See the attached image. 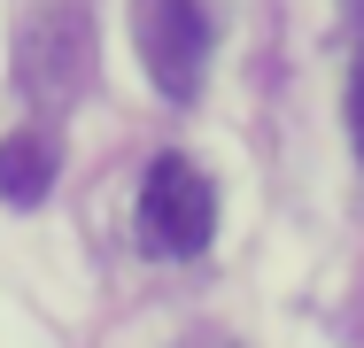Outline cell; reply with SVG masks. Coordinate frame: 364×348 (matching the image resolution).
Segmentation results:
<instances>
[{"instance_id":"cell-1","label":"cell","mask_w":364,"mask_h":348,"mask_svg":"<svg viewBox=\"0 0 364 348\" xmlns=\"http://www.w3.org/2000/svg\"><path fill=\"white\" fill-rule=\"evenodd\" d=\"M132 47L163 101H194L218 55V8L210 0H132Z\"/></svg>"},{"instance_id":"cell-2","label":"cell","mask_w":364,"mask_h":348,"mask_svg":"<svg viewBox=\"0 0 364 348\" xmlns=\"http://www.w3.org/2000/svg\"><path fill=\"white\" fill-rule=\"evenodd\" d=\"M218 240V186L194 155H155L140 178V248L163 263H186Z\"/></svg>"},{"instance_id":"cell-3","label":"cell","mask_w":364,"mask_h":348,"mask_svg":"<svg viewBox=\"0 0 364 348\" xmlns=\"http://www.w3.org/2000/svg\"><path fill=\"white\" fill-rule=\"evenodd\" d=\"M85 70H93V23L77 8H55L23 31V85L39 101H70L85 85Z\"/></svg>"},{"instance_id":"cell-4","label":"cell","mask_w":364,"mask_h":348,"mask_svg":"<svg viewBox=\"0 0 364 348\" xmlns=\"http://www.w3.org/2000/svg\"><path fill=\"white\" fill-rule=\"evenodd\" d=\"M55 170H63V155H55L47 132H8L0 139V202L8 209H39L55 194Z\"/></svg>"},{"instance_id":"cell-5","label":"cell","mask_w":364,"mask_h":348,"mask_svg":"<svg viewBox=\"0 0 364 348\" xmlns=\"http://www.w3.org/2000/svg\"><path fill=\"white\" fill-rule=\"evenodd\" d=\"M349 139H357V155H364V47H357V62H349Z\"/></svg>"},{"instance_id":"cell-6","label":"cell","mask_w":364,"mask_h":348,"mask_svg":"<svg viewBox=\"0 0 364 348\" xmlns=\"http://www.w3.org/2000/svg\"><path fill=\"white\" fill-rule=\"evenodd\" d=\"M186 348H232V341H218V333H202V341H186Z\"/></svg>"},{"instance_id":"cell-7","label":"cell","mask_w":364,"mask_h":348,"mask_svg":"<svg viewBox=\"0 0 364 348\" xmlns=\"http://www.w3.org/2000/svg\"><path fill=\"white\" fill-rule=\"evenodd\" d=\"M357 8H364V0H357Z\"/></svg>"}]
</instances>
